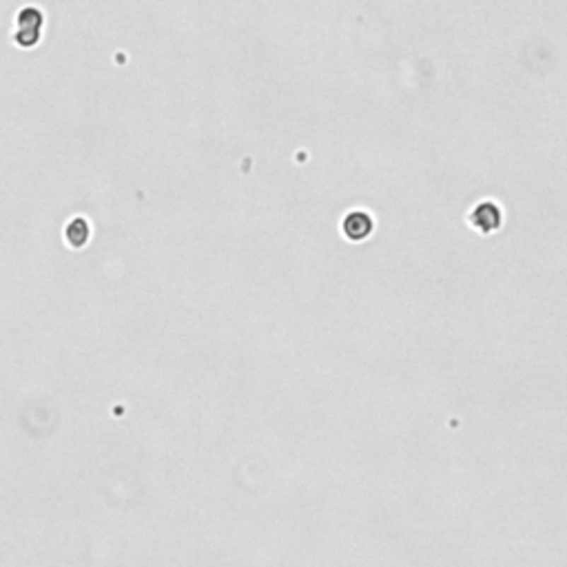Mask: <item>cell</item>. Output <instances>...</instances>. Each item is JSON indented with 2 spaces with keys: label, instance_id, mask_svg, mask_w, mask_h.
<instances>
[{
  "label": "cell",
  "instance_id": "cell-1",
  "mask_svg": "<svg viewBox=\"0 0 567 567\" xmlns=\"http://www.w3.org/2000/svg\"><path fill=\"white\" fill-rule=\"evenodd\" d=\"M344 230H346V235L348 238H353V240H363V238H368L370 235V230H373V220L366 215L363 211H355V213H350L346 222H344Z\"/></svg>",
  "mask_w": 567,
  "mask_h": 567
},
{
  "label": "cell",
  "instance_id": "cell-2",
  "mask_svg": "<svg viewBox=\"0 0 567 567\" xmlns=\"http://www.w3.org/2000/svg\"><path fill=\"white\" fill-rule=\"evenodd\" d=\"M474 224L481 228V230H494L498 224H501V211H498L494 204H481L474 209V215H472Z\"/></svg>",
  "mask_w": 567,
  "mask_h": 567
},
{
  "label": "cell",
  "instance_id": "cell-3",
  "mask_svg": "<svg viewBox=\"0 0 567 567\" xmlns=\"http://www.w3.org/2000/svg\"><path fill=\"white\" fill-rule=\"evenodd\" d=\"M66 238H69V242L74 246H82V244H85L87 238H89V228H87L85 220H74L69 224V228H66Z\"/></svg>",
  "mask_w": 567,
  "mask_h": 567
}]
</instances>
